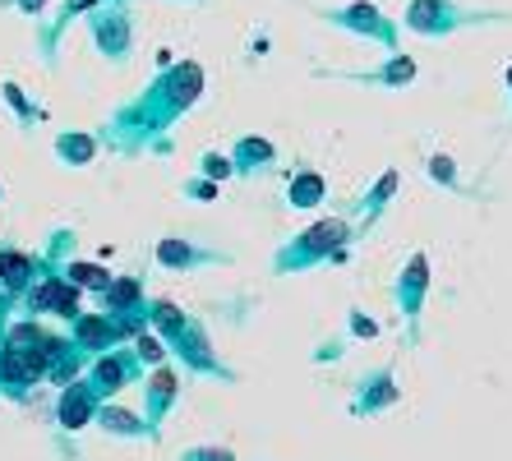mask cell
<instances>
[{"label":"cell","instance_id":"1","mask_svg":"<svg viewBox=\"0 0 512 461\" xmlns=\"http://www.w3.org/2000/svg\"><path fill=\"white\" fill-rule=\"evenodd\" d=\"M314 194H319V180H300V190H296V199L300 203H310Z\"/></svg>","mask_w":512,"mask_h":461}]
</instances>
